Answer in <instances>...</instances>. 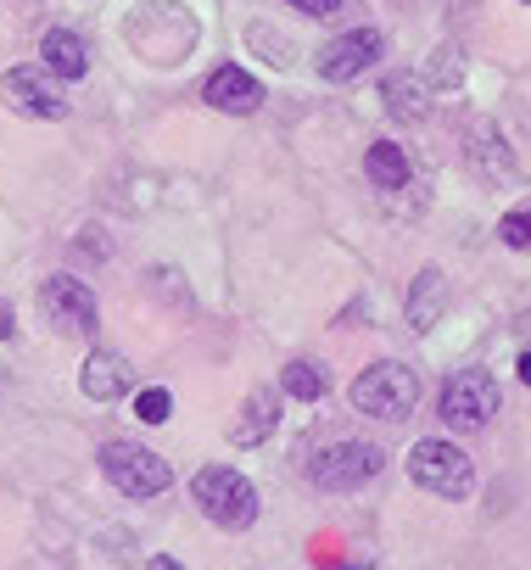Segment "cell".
<instances>
[{
    "label": "cell",
    "mask_w": 531,
    "mask_h": 570,
    "mask_svg": "<svg viewBox=\"0 0 531 570\" xmlns=\"http://www.w3.org/2000/svg\"><path fill=\"white\" fill-rule=\"evenodd\" d=\"M331 570H370V564H331Z\"/></svg>",
    "instance_id": "cell-26"
},
{
    "label": "cell",
    "mask_w": 531,
    "mask_h": 570,
    "mask_svg": "<svg viewBox=\"0 0 531 570\" xmlns=\"http://www.w3.org/2000/svg\"><path fill=\"white\" fill-rule=\"evenodd\" d=\"M386 470V453L375 442H331L314 453L308 464V481L325 487V492H358L364 481H375Z\"/></svg>",
    "instance_id": "cell-4"
},
{
    "label": "cell",
    "mask_w": 531,
    "mask_h": 570,
    "mask_svg": "<svg viewBox=\"0 0 531 570\" xmlns=\"http://www.w3.org/2000/svg\"><path fill=\"white\" fill-rule=\"evenodd\" d=\"M459 79H464L459 46H436V51H431V68H425V85H431V90H453Z\"/></svg>",
    "instance_id": "cell-18"
},
{
    "label": "cell",
    "mask_w": 531,
    "mask_h": 570,
    "mask_svg": "<svg viewBox=\"0 0 531 570\" xmlns=\"http://www.w3.org/2000/svg\"><path fill=\"white\" fill-rule=\"evenodd\" d=\"M442 314H448V279H442V268H425V274L414 279V292H409L403 320H409V331H420V336H425Z\"/></svg>",
    "instance_id": "cell-14"
},
{
    "label": "cell",
    "mask_w": 531,
    "mask_h": 570,
    "mask_svg": "<svg viewBox=\"0 0 531 570\" xmlns=\"http://www.w3.org/2000/svg\"><path fill=\"white\" fill-rule=\"evenodd\" d=\"M129 386H135V370H129L118 353H90L85 370H79V392H85L90 403H112V397H124Z\"/></svg>",
    "instance_id": "cell-12"
},
{
    "label": "cell",
    "mask_w": 531,
    "mask_h": 570,
    "mask_svg": "<svg viewBox=\"0 0 531 570\" xmlns=\"http://www.w3.org/2000/svg\"><path fill=\"white\" fill-rule=\"evenodd\" d=\"M525 7H531V0H525Z\"/></svg>",
    "instance_id": "cell-27"
},
{
    "label": "cell",
    "mask_w": 531,
    "mask_h": 570,
    "mask_svg": "<svg viewBox=\"0 0 531 570\" xmlns=\"http://www.w3.org/2000/svg\"><path fill=\"white\" fill-rule=\"evenodd\" d=\"M190 492H196V509H201L213 525H224V531H246V525L257 520V492H252V481H246L240 470L207 464Z\"/></svg>",
    "instance_id": "cell-2"
},
{
    "label": "cell",
    "mask_w": 531,
    "mask_h": 570,
    "mask_svg": "<svg viewBox=\"0 0 531 570\" xmlns=\"http://www.w3.org/2000/svg\"><path fill=\"white\" fill-rule=\"evenodd\" d=\"M498 403H503L498 381H492L486 370H464V375H453L448 392H442V420H448L453 431H481V425L498 414Z\"/></svg>",
    "instance_id": "cell-7"
},
{
    "label": "cell",
    "mask_w": 531,
    "mask_h": 570,
    "mask_svg": "<svg viewBox=\"0 0 531 570\" xmlns=\"http://www.w3.org/2000/svg\"><path fill=\"white\" fill-rule=\"evenodd\" d=\"M0 96H7V107L12 112H23V118H68V101H62V90L51 85V73L46 68H12L7 79H0Z\"/></svg>",
    "instance_id": "cell-9"
},
{
    "label": "cell",
    "mask_w": 531,
    "mask_h": 570,
    "mask_svg": "<svg viewBox=\"0 0 531 570\" xmlns=\"http://www.w3.org/2000/svg\"><path fill=\"white\" fill-rule=\"evenodd\" d=\"M431 96L436 90L425 85V73H386V85H381V101L397 124H420L431 112Z\"/></svg>",
    "instance_id": "cell-13"
},
{
    "label": "cell",
    "mask_w": 531,
    "mask_h": 570,
    "mask_svg": "<svg viewBox=\"0 0 531 570\" xmlns=\"http://www.w3.org/2000/svg\"><path fill=\"white\" fill-rule=\"evenodd\" d=\"M498 240L514 246V252H531V202H520L498 218Z\"/></svg>",
    "instance_id": "cell-19"
},
{
    "label": "cell",
    "mask_w": 531,
    "mask_h": 570,
    "mask_svg": "<svg viewBox=\"0 0 531 570\" xmlns=\"http://www.w3.org/2000/svg\"><path fill=\"white\" fill-rule=\"evenodd\" d=\"M12 336H18V314L0 303V342H12Z\"/></svg>",
    "instance_id": "cell-22"
},
{
    "label": "cell",
    "mask_w": 531,
    "mask_h": 570,
    "mask_svg": "<svg viewBox=\"0 0 531 570\" xmlns=\"http://www.w3.org/2000/svg\"><path fill=\"white\" fill-rule=\"evenodd\" d=\"M281 392H286V397H303V403H319V397L331 392V375H325V364H314V358H292L286 375H281Z\"/></svg>",
    "instance_id": "cell-17"
},
{
    "label": "cell",
    "mask_w": 531,
    "mask_h": 570,
    "mask_svg": "<svg viewBox=\"0 0 531 570\" xmlns=\"http://www.w3.org/2000/svg\"><path fill=\"white\" fill-rule=\"evenodd\" d=\"M275 420H281V392H275V386H252V392H246V403H240V420L229 425V442H235V448H257V442H269Z\"/></svg>",
    "instance_id": "cell-11"
},
{
    "label": "cell",
    "mask_w": 531,
    "mask_h": 570,
    "mask_svg": "<svg viewBox=\"0 0 531 570\" xmlns=\"http://www.w3.org/2000/svg\"><path fill=\"white\" fill-rule=\"evenodd\" d=\"M201 101H207V107H218V112H229V118H246V112H257V107H263V85H257L246 68L224 62V68H213V73H207Z\"/></svg>",
    "instance_id": "cell-10"
},
{
    "label": "cell",
    "mask_w": 531,
    "mask_h": 570,
    "mask_svg": "<svg viewBox=\"0 0 531 570\" xmlns=\"http://www.w3.org/2000/svg\"><path fill=\"white\" fill-rule=\"evenodd\" d=\"M40 68H46L51 79H85L90 51H85V40H79L73 29H51V35L40 40Z\"/></svg>",
    "instance_id": "cell-15"
},
{
    "label": "cell",
    "mask_w": 531,
    "mask_h": 570,
    "mask_svg": "<svg viewBox=\"0 0 531 570\" xmlns=\"http://www.w3.org/2000/svg\"><path fill=\"white\" fill-rule=\"evenodd\" d=\"M381 51H386L381 29H347V35H336L331 46L314 51V73L331 79V85H353L358 73H370V68L381 62Z\"/></svg>",
    "instance_id": "cell-6"
},
{
    "label": "cell",
    "mask_w": 531,
    "mask_h": 570,
    "mask_svg": "<svg viewBox=\"0 0 531 570\" xmlns=\"http://www.w3.org/2000/svg\"><path fill=\"white\" fill-rule=\"evenodd\" d=\"M168 409H174V397H168L163 386H151V392H140V397H135V414H140L146 425H163V420H168Z\"/></svg>",
    "instance_id": "cell-20"
},
{
    "label": "cell",
    "mask_w": 531,
    "mask_h": 570,
    "mask_svg": "<svg viewBox=\"0 0 531 570\" xmlns=\"http://www.w3.org/2000/svg\"><path fill=\"white\" fill-rule=\"evenodd\" d=\"M364 174H370V185H381V190H403L409 174H414V163H409V151H403L397 140H375V146L364 151Z\"/></svg>",
    "instance_id": "cell-16"
},
{
    "label": "cell",
    "mask_w": 531,
    "mask_h": 570,
    "mask_svg": "<svg viewBox=\"0 0 531 570\" xmlns=\"http://www.w3.org/2000/svg\"><path fill=\"white\" fill-rule=\"evenodd\" d=\"M347 397H353V409L370 414V420H409L414 403H420V375H414L409 364L381 358V364H370V370L353 381Z\"/></svg>",
    "instance_id": "cell-1"
},
{
    "label": "cell",
    "mask_w": 531,
    "mask_h": 570,
    "mask_svg": "<svg viewBox=\"0 0 531 570\" xmlns=\"http://www.w3.org/2000/svg\"><path fill=\"white\" fill-rule=\"evenodd\" d=\"M514 370H520V381H525V386H531V347H525V353H520V364H514Z\"/></svg>",
    "instance_id": "cell-23"
},
{
    "label": "cell",
    "mask_w": 531,
    "mask_h": 570,
    "mask_svg": "<svg viewBox=\"0 0 531 570\" xmlns=\"http://www.w3.org/2000/svg\"><path fill=\"white\" fill-rule=\"evenodd\" d=\"M40 314L62 336H90L96 331V297H90V285H79L73 274H57V279L40 285Z\"/></svg>",
    "instance_id": "cell-8"
},
{
    "label": "cell",
    "mask_w": 531,
    "mask_h": 570,
    "mask_svg": "<svg viewBox=\"0 0 531 570\" xmlns=\"http://www.w3.org/2000/svg\"><path fill=\"white\" fill-rule=\"evenodd\" d=\"M101 475L124 492V498H157L174 487V470L151 453V448H135V442H107L101 448Z\"/></svg>",
    "instance_id": "cell-5"
},
{
    "label": "cell",
    "mask_w": 531,
    "mask_h": 570,
    "mask_svg": "<svg viewBox=\"0 0 531 570\" xmlns=\"http://www.w3.org/2000/svg\"><path fill=\"white\" fill-rule=\"evenodd\" d=\"M409 475H414L425 492H436V498H470V487H475L470 453L453 448L448 436H425V442H414V448H409Z\"/></svg>",
    "instance_id": "cell-3"
},
{
    "label": "cell",
    "mask_w": 531,
    "mask_h": 570,
    "mask_svg": "<svg viewBox=\"0 0 531 570\" xmlns=\"http://www.w3.org/2000/svg\"><path fill=\"white\" fill-rule=\"evenodd\" d=\"M286 7H297L308 18H331V12H342V0H286Z\"/></svg>",
    "instance_id": "cell-21"
},
{
    "label": "cell",
    "mask_w": 531,
    "mask_h": 570,
    "mask_svg": "<svg viewBox=\"0 0 531 570\" xmlns=\"http://www.w3.org/2000/svg\"><path fill=\"white\" fill-rule=\"evenodd\" d=\"M151 570H179V564L174 559H151Z\"/></svg>",
    "instance_id": "cell-25"
},
{
    "label": "cell",
    "mask_w": 531,
    "mask_h": 570,
    "mask_svg": "<svg viewBox=\"0 0 531 570\" xmlns=\"http://www.w3.org/2000/svg\"><path fill=\"white\" fill-rule=\"evenodd\" d=\"M514 331H520V336H525V347H531V314H525V320H520Z\"/></svg>",
    "instance_id": "cell-24"
}]
</instances>
